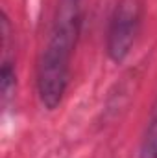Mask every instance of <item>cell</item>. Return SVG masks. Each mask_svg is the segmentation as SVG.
Returning a JSON list of instances; mask_svg holds the SVG:
<instances>
[{"instance_id":"1","label":"cell","mask_w":157,"mask_h":158,"mask_svg":"<svg viewBox=\"0 0 157 158\" xmlns=\"http://www.w3.org/2000/svg\"><path fill=\"white\" fill-rule=\"evenodd\" d=\"M74 37V13L69 11L67 17L57 22L39 63V94L48 109H56L65 94Z\"/></svg>"},{"instance_id":"2","label":"cell","mask_w":157,"mask_h":158,"mask_svg":"<svg viewBox=\"0 0 157 158\" xmlns=\"http://www.w3.org/2000/svg\"><path fill=\"white\" fill-rule=\"evenodd\" d=\"M139 22V6L135 0H122L115 11L109 31V55L122 61L129 52Z\"/></svg>"},{"instance_id":"3","label":"cell","mask_w":157,"mask_h":158,"mask_svg":"<svg viewBox=\"0 0 157 158\" xmlns=\"http://www.w3.org/2000/svg\"><path fill=\"white\" fill-rule=\"evenodd\" d=\"M141 158H157V105L141 145Z\"/></svg>"}]
</instances>
